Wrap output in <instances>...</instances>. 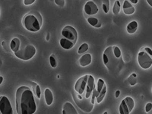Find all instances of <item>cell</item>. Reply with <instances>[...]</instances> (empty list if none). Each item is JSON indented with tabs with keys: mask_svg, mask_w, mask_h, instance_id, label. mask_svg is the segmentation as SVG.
I'll return each mask as SVG.
<instances>
[{
	"mask_svg": "<svg viewBox=\"0 0 152 114\" xmlns=\"http://www.w3.org/2000/svg\"><path fill=\"white\" fill-rule=\"evenodd\" d=\"M17 37L19 38L20 43L18 49L15 52V55L17 58L24 61L30 60L36 53V49L34 46L25 37L22 35H18Z\"/></svg>",
	"mask_w": 152,
	"mask_h": 114,
	"instance_id": "3",
	"label": "cell"
},
{
	"mask_svg": "<svg viewBox=\"0 0 152 114\" xmlns=\"http://www.w3.org/2000/svg\"><path fill=\"white\" fill-rule=\"evenodd\" d=\"M135 107V101L132 97H126L122 100L119 106V113L129 114Z\"/></svg>",
	"mask_w": 152,
	"mask_h": 114,
	"instance_id": "9",
	"label": "cell"
},
{
	"mask_svg": "<svg viewBox=\"0 0 152 114\" xmlns=\"http://www.w3.org/2000/svg\"><path fill=\"white\" fill-rule=\"evenodd\" d=\"M55 2L57 5H59V7H64L65 0H55Z\"/></svg>",
	"mask_w": 152,
	"mask_h": 114,
	"instance_id": "26",
	"label": "cell"
},
{
	"mask_svg": "<svg viewBox=\"0 0 152 114\" xmlns=\"http://www.w3.org/2000/svg\"><path fill=\"white\" fill-rule=\"evenodd\" d=\"M16 112L18 114H34L37 110L34 96L31 88L21 86L16 91Z\"/></svg>",
	"mask_w": 152,
	"mask_h": 114,
	"instance_id": "1",
	"label": "cell"
},
{
	"mask_svg": "<svg viewBox=\"0 0 152 114\" xmlns=\"http://www.w3.org/2000/svg\"><path fill=\"white\" fill-rule=\"evenodd\" d=\"M63 114H77L78 112L74 107V106L69 102L65 103L63 105V110H62Z\"/></svg>",
	"mask_w": 152,
	"mask_h": 114,
	"instance_id": "16",
	"label": "cell"
},
{
	"mask_svg": "<svg viewBox=\"0 0 152 114\" xmlns=\"http://www.w3.org/2000/svg\"><path fill=\"white\" fill-rule=\"evenodd\" d=\"M152 50L149 47L142 49L138 55V64L142 69H148L152 65Z\"/></svg>",
	"mask_w": 152,
	"mask_h": 114,
	"instance_id": "6",
	"label": "cell"
},
{
	"mask_svg": "<svg viewBox=\"0 0 152 114\" xmlns=\"http://www.w3.org/2000/svg\"><path fill=\"white\" fill-rule=\"evenodd\" d=\"M137 28H138V23H137V21H133L128 24L126 30H127V32L129 34H134L136 32Z\"/></svg>",
	"mask_w": 152,
	"mask_h": 114,
	"instance_id": "19",
	"label": "cell"
},
{
	"mask_svg": "<svg viewBox=\"0 0 152 114\" xmlns=\"http://www.w3.org/2000/svg\"><path fill=\"white\" fill-rule=\"evenodd\" d=\"M35 0H24V3L25 5H30L34 3Z\"/></svg>",
	"mask_w": 152,
	"mask_h": 114,
	"instance_id": "27",
	"label": "cell"
},
{
	"mask_svg": "<svg viewBox=\"0 0 152 114\" xmlns=\"http://www.w3.org/2000/svg\"><path fill=\"white\" fill-rule=\"evenodd\" d=\"M106 93H107V86L105 85V82L100 78L97 81V85L94 86L93 93H92L97 104H100L101 101L104 100Z\"/></svg>",
	"mask_w": 152,
	"mask_h": 114,
	"instance_id": "8",
	"label": "cell"
},
{
	"mask_svg": "<svg viewBox=\"0 0 152 114\" xmlns=\"http://www.w3.org/2000/svg\"><path fill=\"white\" fill-rule=\"evenodd\" d=\"M87 21H88V22L89 23L91 26H94V27L95 25L99 22L98 19H97V18H94V17H88L87 18Z\"/></svg>",
	"mask_w": 152,
	"mask_h": 114,
	"instance_id": "23",
	"label": "cell"
},
{
	"mask_svg": "<svg viewBox=\"0 0 152 114\" xmlns=\"http://www.w3.org/2000/svg\"><path fill=\"white\" fill-rule=\"evenodd\" d=\"M94 86H95L94 78L93 76L88 75V82H87V86H86V88H85V91L81 97H86V98H89V97L92 95Z\"/></svg>",
	"mask_w": 152,
	"mask_h": 114,
	"instance_id": "13",
	"label": "cell"
},
{
	"mask_svg": "<svg viewBox=\"0 0 152 114\" xmlns=\"http://www.w3.org/2000/svg\"><path fill=\"white\" fill-rule=\"evenodd\" d=\"M84 12H85V15L89 16L94 15H97L98 13L99 9L97 7L96 2H94V0H93V1H88L85 4V8H84Z\"/></svg>",
	"mask_w": 152,
	"mask_h": 114,
	"instance_id": "12",
	"label": "cell"
},
{
	"mask_svg": "<svg viewBox=\"0 0 152 114\" xmlns=\"http://www.w3.org/2000/svg\"><path fill=\"white\" fill-rule=\"evenodd\" d=\"M147 2H148V3L149 4V5H150V6H152V2H151V0H147Z\"/></svg>",
	"mask_w": 152,
	"mask_h": 114,
	"instance_id": "33",
	"label": "cell"
},
{
	"mask_svg": "<svg viewBox=\"0 0 152 114\" xmlns=\"http://www.w3.org/2000/svg\"><path fill=\"white\" fill-rule=\"evenodd\" d=\"M103 60L108 72L114 76L119 75L125 66L121 50L116 46H111L106 49Z\"/></svg>",
	"mask_w": 152,
	"mask_h": 114,
	"instance_id": "2",
	"label": "cell"
},
{
	"mask_svg": "<svg viewBox=\"0 0 152 114\" xmlns=\"http://www.w3.org/2000/svg\"><path fill=\"white\" fill-rule=\"evenodd\" d=\"M123 12L126 15H132L134 12H135V7L132 6L131 3L129 2L128 0H125L124 3H123Z\"/></svg>",
	"mask_w": 152,
	"mask_h": 114,
	"instance_id": "15",
	"label": "cell"
},
{
	"mask_svg": "<svg viewBox=\"0 0 152 114\" xmlns=\"http://www.w3.org/2000/svg\"><path fill=\"white\" fill-rule=\"evenodd\" d=\"M12 105L10 101L5 96H0V114H12Z\"/></svg>",
	"mask_w": 152,
	"mask_h": 114,
	"instance_id": "10",
	"label": "cell"
},
{
	"mask_svg": "<svg viewBox=\"0 0 152 114\" xmlns=\"http://www.w3.org/2000/svg\"><path fill=\"white\" fill-rule=\"evenodd\" d=\"M44 97H45V100L47 105H51L53 104V93L50 91V89H49V88L46 89L45 92H44Z\"/></svg>",
	"mask_w": 152,
	"mask_h": 114,
	"instance_id": "18",
	"label": "cell"
},
{
	"mask_svg": "<svg viewBox=\"0 0 152 114\" xmlns=\"http://www.w3.org/2000/svg\"><path fill=\"white\" fill-rule=\"evenodd\" d=\"M88 75H84L82 77L78 79V81H76L75 85V90L76 93L78 94L79 95L82 96L83 94L85 91V88L87 86V82H88Z\"/></svg>",
	"mask_w": 152,
	"mask_h": 114,
	"instance_id": "11",
	"label": "cell"
},
{
	"mask_svg": "<svg viewBox=\"0 0 152 114\" xmlns=\"http://www.w3.org/2000/svg\"><path fill=\"white\" fill-rule=\"evenodd\" d=\"M50 66H52L53 68H56V67L57 64H56V60L55 57L53 56H50Z\"/></svg>",
	"mask_w": 152,
	"mask_h": 114,
	"instance_id": "25",
	"label": "cell"
},
{
	"mask_svg": "<svg viewBox=\"0 0 152 114\" xmlns=\"http://www.w3.org/2000/svg\"><path fill=\"white\" fill-rule=\"evenodd\" d=\"M94 2L97 4L99 11L101 10L107 14L110 11V0H94Z\"/></svg>",
	"mask_w": 152,
	"mask_h": 114,
	"instance_id": "14",
	"label": "cell"
},
{
	"mask_svg": "<svg viewBox=\"0 0 152 114\" xmlns=\"http://www.w3.org/2000/svg\"><path fill=\"white\" fill-rule=\"evenodd\" d=\"M88 50V43H85L79 47V49H78V54L84 53L86 52Z\"/></svg>",
	"mask_w": 152,
	"mask_h": 114,
	"instance_id": "24",
	"label": "cell"
},
{
	"mask_svg": "<svg viewBox=\"0 0 152 114\" xmlns=\"http://www.w3.org/2000/svg\"><path fill=\"white\" fill-rule=\"evenodd\" d=\"M72 96L75 104L81 110H83L85 113H90L93 110L94 103L92 100L91 96L89 98L81 97L78 94H73Z\"/></svg>",
	"mask_w": 152,
	"mask_h": 114,
	"instance_id": "7",
	"label": "cell"
},
{
	"mask_svg": "<svg viewBox=\"0 0 152 114\" xmlns=\"http://www.w3.org/2000/svg\"><path fill=\"white\" fill-rule=\"evenodd\" d=\"M62 36L59 40L60 46L65 50H70L75 45L77 39H78V33L77 31L73 27H65L62 31Z\"/></svg>",
	"mask_w": 152,
	"mask_h": 114,
	"instance_id": "5",
	"label": "cell"
},
{
	"mask_svg": "<svg viewBox=\"0 0 152 114\" xmlns=\"http://www.w3.org/2000/svg\"><path fill=\"white\" fill-rule=\"evenodd\" d=\"M19 43H20V40H19L18 37L13 38V39L12 40V41H11V44H10L11 49H12V50L14 53L18 49Z\"/></svg>",
	"mask_w": 152,
	"mask_h": 114,
	"instance_id": "20",
	"label": "cell"
},
{
	"mask_svg": "<svg viewBox=\"0 0 152 114\" xmlns=\"http://www.w3.org/2000/svg\"><path fill=\"white\" fill-rule=\"evenodd\" d=\"M130 2H132V4H137L138 2V0H129Z\"/></svg>",
	"mask_w": 152,
	"mask_h": 114,
	"instance_id": "29",
	"label": "cell"
},
{
	"mask_svg": "<svg viewBox=\"0 0 152 114\" xmlns=\"http://www.w3.org/2000/svg\"><path fill=\"white\" fill-rule=\"evenodd\" d=\"M119 94H120V91H117L116 92V97H119Z\"/></svg>",
	"mask_w": 152,
	"mask_h": 114,
	"instance_id": "31",
	"label": "cell"
},
{
	"mask_svg": "<svg viewBox=\"0 0 152 114\" xmlns=\"http://www.w3.org/2000/svg\"><path fill=\"white\" fill-rule=\"evenodd\" d=\"M43 24V18L37 11H31L23 18V26L31 32H37Z\"/></svg>",
	"mask_w": 152,
	"mask_h": 114,
	"instance_id": "4",
	"label": "cell"
},
{
	"mask_svg": "<svg viewBox=\"0 0 152 114\" xmlns=\"http://www.w3.org/2000/svg\"><path fill=\"white\" fill-rule=\"evenodd\" d=\"M101 25H102V24H101V23L98 22L97 24H96V25H95L94 27L95 28H100V27H101Z\"/></svg>",
	"mask_w": 152,
	"mask_h": 114,
	"instance_id": "30",
	"label": "cell"
},
{
	"mask_svg": "<svg viewBox=\"0 0 152 114\" xmlns=\"http://www.w3.org/2000/svg\"><path fill=\"white\" fill-rule=\"evenodd\" d=\"M31 85H33L32 86H33V89H34V91L35 96L37 97V99H40V94H41L40 86H39L37 83H34V82H31Z\"/></svg>",
	"mask_w": 152,
	"mask_h": 114,
	"instance_id": "21",
	"label": "cell"
},
{
	"mask_svg": "<svg viewBox=\"0 0 152 114\" xmlns=\"http://www.w3.org/2000/svg\"><path fill=\"white\" fill-rule=\"evenodd\" d=\"M2 81H3V77H2V76H0V85L2 83Z\"/></svg>",
	"mask_w": 152,
	"mask_h": 114,
	"instance_id": "32",
	"label": "cell"
},
{
	"mask_svg": "<svg viewBox=\"0 0 152 114\" xmlns=\"http://www.w3.org/2000/svg\"><path fill=\"white\" fill-rule=\"evenodd\" d=\"M91 63V55L89 53L85 54L79 59V64L82 67L88 66Z\"/></svg>",
	"mask_w": 152,
	"mask_h": 114,
	"instance_id": "17",
	"label": "cell"
},
{
	"mask_svg": "<svg viewBox=\"0 0 152 114\" xmlns=\"http://www.w3.org/2000/svg\"><path fill=\"white\" fill-rule=\"evenodd\" d=\"M152 109V104L151 103H148V104L146 105V107H145V111L146 112H149V111H151V110Z\"/></svg>",
	"mask_w": 152,
	"mask_h": 114,
	"instance_id": "28",
	"label": "cell"
},
{
	"mask_svg": "<svg viewBox=\"0 0 152 114\" xmlns=\"http://www.w3.org/2000/svg\"><path fill=\"white\" fill-rule=\"evenodd\" d=\"M120 12V3H119V0H116V2H114L113 8V12L115 15H117Z\"/></svg>",
	"mask_w": 152,
	"mask_h": 114,
	"instance_id": "22",
	"label": "cell"
},
{
	"mask_svg": "<svg viewBox=\"0 0 152 114\" xmlns=\"http://www.w3.org/2000/svg\"><path fill=\"white\" fill-rule=\"evenodd\" d=\"M50 39V34H47V40H49Z\"/></svg>",
	"mask_w": 152,
	"mask_h": 114,
	"instance_id": "34",
	"label": "cell"
}]
</instances>
